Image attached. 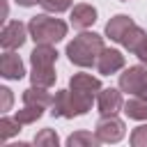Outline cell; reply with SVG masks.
Returning a JSON list of instances; mask_svg holds the SVG:
<instances>
[{
	"mask_svg": "<svg viewBox=\"0 0 147 147\" xmlns=\"http://www.w3.org/2000/svg\"><path fill=\"white\" fill-rule=\"evenodd\" d=\"M122 67H124V55H122L119 51H115V48H103V51H101V55H99V60H96L99 74L110 76V74H115V71H119Z\"/></svg>",
	"mask_w": 147,
	"mask_h": 147,
	"instance_id": "8",
	"label": "cell"
},
{
	"mask_svg": "<svg viewBox=\"0 0 147 147\" xmlns=\"http://www.w3.org/2000/svg\"><path fill=\"white\" fill-rule=\"evenodd\" d=\"M133 55H136V57H138L140 62H145V64H147V37H145V39H142V41H140V44L136 46Z\"/></svg>",
	"mask_w": 147,
	"mask_h": 147,
	"instance_id": "23",
	"label": "cell"
},
{
	"mask_svg": "<svg viewBox=\"0 0 147 147\" xmlns=\"http://www.w3.org/2000/svg\"><path fill=\"white\" fill-rule=\"evenodd\" d=\"M28 30H30V37L37 44H57L60 39L67 37V23L60 21V18H51L46 14L34 16L30 21Z\"/></svg>",
	"mask_w": 147,
	"mask_h": 147,
	"instance_id": "4",
	"label": "cell"
},
{
	"mask_svg": "<svg viewBox=\"0 0 147 147\" xmlns=\"http://www.w3.org/2000/svg\"><path fill=\"white\" fill-rule=\"evenodd\" d=\"M41 113H44L41 106H25L23 110L16 113V119H18L21 124H32V122H37V119L41 117Z\"/></svg>",
	"mask_w": 147,
	"mask_h": 147,
	"instance_id": "18",
	"label": "cell"
},
{
	"mask_svg": "<svg viewBox=\"0 0 147 147\" xmlns=\"http://www.w3.org/2000/svg\"><path fill=\"white\" fill-rule=\"evenodd\" d=\"M23 103H25V106H41V108H46V106L53 103V99H51V94L46 92V87L32 85V87H28V90L23 92Z\"/></svg>",
	"mask_w": 147,
	"mask_h": 147,
	"instance_id": "14",
	"label": "cell"
},
{
	"mask_svg": "<svg viewBox=\"0 0 147 147\" xmlns=\"http://www.w3.org/2000/svg\"><path fill=\"white\" fill-rule=\"evenodd\" d=\"M119 90L133 96L147 99V69L145 67H129L119 76Z\"/></svg>",
	"mask_w": 147,
	"mask_h": 147,
	"instance_id": "5",
	"label": "cell"
},
{
	"mask_svg": "<svg viewBox=\"0 0 147 147\" xmlns=\"http://www.w3.org/2000/svg\"><path fill=\"white\" fill-rule=\"evenodd\" d=\"M145 37H147V32H145V30H140L138 25H133V28H129V32L122 37V44H124V46L133 53V51H136V46H138Z\"/></svg>",
	"mask_w": 147,
	"mask_h": 147,
	"instance_id": "17",
	"label": "cell"
},
{
	"mask_svg": "<svg viewBox=\"0 0 147 147\" xmlns=\"http://www.w3.org/2000/svg\"><path fill=\"white\" fill-rule=\"evenodd\" d=\"M124 113H126L131 119H147V99L136 96V99L126 101V103H124Z\"/></svg>",
	"mask_w": 147,
	"mask_h": 147,
	"instance_id": "16",
	"label": "cell"
},
{
	"mask_svg": "<svg viewBox=\"0 0 147 147\" xmlns=\"http://www.w3.org/2000/svg\"><path fill=\"white\" fill-rule=\"evenodd\" d=\"M122 108V94L113 87L101 90L99 92V110L101 115H117V110Z\"/></svg>",
	"mask_w": 147,
	"mask_h": 147,
	"instance_id": "12",
	"label": "cell"
},
{
	"mask_svg": "<svg viewBox=\"0 0 147 147\" xmlns=\"http://www.w3.org/2000/svg\"><path fill=\"white\" fill-rule=\"evenodd\" d=\"M21 131V122L14 117V119H9V117H2L0 119V140L5 142L7 138H11V136H16Z\"/></svg>",
	"mask_w": 147,
	"mask_h": 147,
	"instance_id": "19",
	"label": "cell"
},
{
	"mask_svg": "<svg viewBox=\"0 0 147 147\" xmlns=\"http://www.w3.org/2000/svg\"><path fill=\"white\" fill-rule=\"evenodd\" d=\"M16 2H18L21 7H32V5H37L39 0H16Z\"/></svg>",
	"mask_w": 147,
	"mask_h": 147,
	"instance_id": "25",
	"label": "cell"
},
{
	"mask_svg": "<svg viewBox=\"0 0 147 147\" xmlns=\"http://www.w3.org/2000/svg\"><path fill=\"white\" fill-rule=\"evenodd\" d=\"M51 113L53 117H78V115H85L90 108H92V96H85V94H78L74 90H60L51 103Z\"/></svg>",
	"mask_w": 147,
	"mask_h": 147,
	"instance_id": "3",
	"label": "cell"
},
{
	"mask_svg": "<svg viewBox=\"0 0 147 147\" xmlns=\"http://www.w3.org/2000/svg\"><path fill=\"white\" fill-rule=\"evenodd\" d=\"M122 2H126V0H122Z\"/></svg>",
	"mask_w": 147,
	"mask_h": 147,
	"instance_id": "26",
	"label": "cell"
},
{
	"mask_svg": "<svg viewBox=\"0 0 147 147\" xmlns=\"http://www.w3.org/2000/svg\"><path fill=\"white\" fill-rule=\"evenodd\" d=\"M57 60V51L51 46V44H37V48L30 53V62H32V85H39V87H51L55 83V64Z\"/></svg>",
	"mask_w": 147,
	"mask_h": 147,
	"instance_id": "2",
	"label": "cell"
},
{
	"mask_svg": "<svg viewBox=\"0 0 147 147\" xmlns=\"http://www.w3.org/2000/svg\"><path fill=\"white\" fill-rule=\"evenodd\" d=\"M103 51V39L96 32H80L67 44V55L78 67H92Z\"/></svg>",
	"mask_w": 147,
	"mask_h": 147,
	"instance_id": "1",
	"label": "cell"
},
{
	"mask_svg": "<svg viewBox=\"0 0 147 147\" xmlns=\"http://www.w3.org/2000/svg\"><path fill=\"white\" fill-rule=\"evenodd\" d=\"M28 32H30V30H28L21 21H11V23H7V25L2 28V32H0V44H2V48H5V51L21 48V46L25 44Z\"/></svg>",
	"mask_w": 147,
	"mask_h": 147,
	"instance_id": "7",
	"label": "cell"
},
{
	"mask_svg": "<svg viewBox=\"0 0 147 147\" xmlns=\"http://www.w3.org/2000/svg\"><path fill=\"white\" fill-rule=\"evenodd\" d=\"M71 2H74V0H39V5H41L46 11H55V14H60V11L69 9V7H71Z\"/></svg>",
	"mask_w": 147,
	"mask_h": 147,
	"instance_id": "21",
	"label": "cell"
},
{
	"mask_svg": "<svg viewBox=\"0 0 147 147\" xmlns=\"http://www.w3.org/2000/svg\"><path fill=\"white\" fill-rule=\"evenodd\" d=\"M131 145H133V147H147V124L133 129V133H131Z\"/></svg>",
	"mask_w": 147,
	"mask_h": 147,
	"instance_id": "22",
	"label": "cell"
},
{
	"mask_svg": "<svg viewBox=\"0 0 147 147\" xmlns=\"http://www.w3.org/2000/svg\"><path fill=\"white\" fill-rule=\"evenodd\" d=\"M136 23L126 16V14H117V16H113L108 23H106V34L113 39V41H119L122 44V37L129 32V28H133Z\"/></svg>",
	"mask_w": 147,
	"mask_h": 147,
	"instance_id": "11",
	"label": "cell"
},
{
	"mask_svg": "<svg viewBox=\"0 0 147 147\" xmlns=\"http://www.w3.org/2000/svg\"><path fill=\"white\" fill-rule=\"evenodd\" d=\"M0 96H2V110H9L11 108V92L7 90V87H0Z\"/></svg>",
	"mask_w": 147,
	"mask_h": 147,
	"instance_id": "24",
	"label": "cell"
},
{
	"mask_svg": "<svg viewBox=\"0 0 147 147\" xmlns=\"http://www.w3.org/2000/svg\"><path fill=\"white\" fill-rule=\"evenodd\" d=\"M0 74H2L5 78H9V80H21L23 74H25L21 57H18L16 53L7 51V53L0 57Z\"/></svg>",
	"mask_w": 147,
	"mask_h": 147,
	"instance_id": "10",
	"label": "cell"
},
{
	"mask_svg": "<svg viewBox=\"0 0 147 147\" xmlns=\"http://www.w3.org/2000/svg\"><path fill=\"white\" fill-rule=\"evenodd\" d=\"M69 90L94 99V96L101 92V83H99V78H94V76H90V74H76V76L69 80Z\"/></svg>",
	"mask_w": 147,
	"mask_h": 147,
	"instance_id": "9",
	"label": "cell"
},
{
	"mask_svg": "<svg viewBox=\"0 0 147 147\" xmlns=\"http://www.w3.org/2000/svg\"><path fill=\"white\" fill-rule=\"evenodd\" d=\"M57 142H60V138L53 129H41L34 136V145H39V147H57Z\"/></svg>",
	"mask_w": 147,
	"mask_h": 147,
	"instance_id": "20",
	"label": "cell"
},
{
	"mask_svg": "<svg viewBox=\"0 0 147 147\" xmlns=\"http://www.w3.org/2000/svg\"><path fill=\"white\" fill-rule=\"evenodd\" d=\"M96 21V9L92 5H76L71 9V25L78 28V30H85L90 28L92 23Z\"/></svg>",
	"mask_w": 147,
	"mask_h": 147,
	"instance_id": "13",
	"label": "cell"
},
{
	"mask_svg": "<svg viewBox=\"0 0 147 147\" xmlns=\"http://www.w3.org/2000/svg\"><path fill=\"white\" fill-rule=\"evenodd\" d=\"M101 140H99V136L94 133H87V131H76V133H71L69 138H67V145L69 147H96Z\"/></svg>",
	"mask_w": 147,
	"mask_h": 147,
	"instance_id": "15",
	"label": "cell"
},
{
	"mask_svg": "<svg viewBox=\"0 0 147 147\" xmlns=\"http://www.w3.org/2000/svg\"><path fill=\"white\" fill-rule=\"evenodd\" d=\"M96 136L101 142H117L124 138V122L117 115H103L96 122Z\"/></svg>",
	"mask_w": 147,
	"mask_h": 147,
	"instance_id": "6",
	"label": "cell"
}]
</instances>
